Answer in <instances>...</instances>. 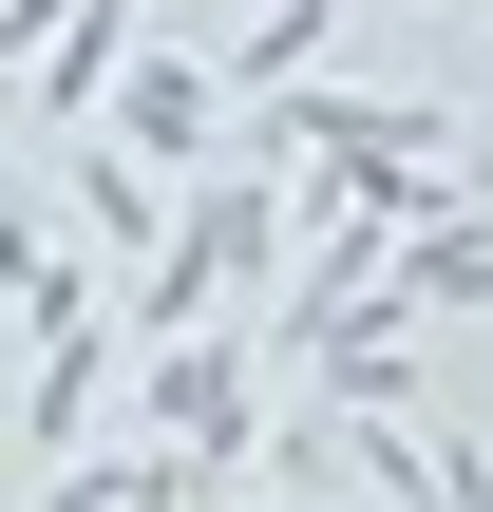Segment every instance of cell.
<instances>
[{
  "instance_id": "6da1fadb",
  "label": "cell",
  "mask_w": 493,
  "mask_h": 512,
  "mask_svg": "<svg viewBox=\"0 0 493 512\" xmlns=\"http://www.w3.org/2000/svg\"><path fill=\"white\" fill-rule=\"evenodd\" d=\"M475 285H493V228L437 209V228H418V304H475Z\"/></svg>"
},
{
  "instance_id": "7a4b0ae2",
  "label": "cell",
  "mask_w": 493,
  "mask_h": 512,
  "mask_svg": "<svg viewBox=\"0 0 493 512\" xmlns=\"http://www.w3.org/2000/svg\"><path fill=\"white\" fill-rule=\"evenodd\" d=\"M133 133H152V152H190V133H209V76H171V57H152V76H133Z\"/></svg>"
}]
</instances>
